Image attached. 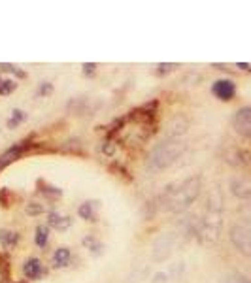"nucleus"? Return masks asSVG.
Here are the masks:
<instances>
[{
	"label": "nucleus",
	"mask_w": 251,
	"mask_h": 283,
	"mask_svg": "<svg viewBox=\"0 0 251 283\" xmlns=\"http://www.w3.org/2000/svg\"><path fill=\"white\" fill-rule=\"evenodd\" d=\"M231 242L242 255L251 257V227L249 225H234L231 228Z\"/></svg>",
	"instance_id": "obj_3"
},
{
	"label": "nucleus",
	"mask_w": 251,
	"mask_h": 283,
	"mask_svg": "<svg viewBox=\"0 0 251 283\" xmlns=\"http://www.w3.org/2000/svg\"><path fill=\"white\" fill-rule=\"evenodd\" d=\"M236 66L242 68V70H249V72H251V64H245V62H238Z\"/></svg>",
	"instance_id": "obj_25"
},
{
	"label": "nucleus",
	"mask_w": 251,
	"mask_h": 283,
	"mask_svg": "<svg viewBox=\"0 0 251 283\" xmlns=\"http://www.w3.org/2000/svg\"><path fill=\"white\" fill-rule=\"evenodd\" d=\"M51 91H53V85H51L49 81H44V83H40V87H38V97H47V95H51Z\"/></svg>",
	"instance_id": "obj_20"
},
{
	"label": "nucleus",
	"mask_w": 251,
	"mask_h": 283,
	"mask_svg": "<svg viewBox=\"0 0 251 283\" xmlns=\"http://www.w3.org/2000/svg\"><path fill=\"white\" fill-rule=\"evenodd\" d=\"M34 242H36L38 247L44 249V247L47 246V242H49V228L45 227V225H38L36 234H34Z\"/></svg>",
	"instance_id": "obj_12"
},
{
	"label": "nucleus",
	"mask_w": 251,
	"mask_h": 283,
	"mask_svg": "<svg viewBox=\"0 0 251 283\" xmlns=\"http://www.w3.org/2000/svg\"><path fill=\"white\" fill-rule=\"evenodd\" d=\"M8 279V263L6 258L0 257V283H6Z\"/></svg>",
	"instance_id": "obj_21"
},
{
	"label": "nucleus",
	"mask_w": 251,
	"mask_h": 283,
	"mask_svg": "<svg viewBox=\"0 0 251 283\" xmlns=\"http://www.w3.org/2000/svg\"><path fill=\"white\" fill-rule=\"evenodd\" d=\"M82 244L87 247V249L93 253V255H101V253L104 251V246H102V242L96 240L94 236H85V238L82 240Z\"/></svg>",
	"instance_id": "obj_13"
},
{
	"label": "nucleus",
	"mask_w": 251,
	"mask_h": 283,
	"mask_svg": "<svg viewBox=\"0 0 251 283\" xmlns=\"http://www.w3.org/2000/svg\"><path fill=\"white\" fill-rule=\"evenodd\" d=\"M23 274H25L29 279H40L44 276V265L40 263V258L36 257H31L25 261L23 265Z\"/></svg>",
	"instance_id": "obj_7"
},
{
	"label": "nucleus",
	"mask_w": 251,
	"mask_h": 283,
	"mask_svg": "<svg viewBox=\"0 0 251 283\" xmlns=\"http://www.w3.org/2000/svg\"><path fill=\"white\" fill-rule=\"evenodd\" d=\"M70 258H72V253H70L68 247H59L53 253V266L55 268H66L70 265Z\"/></svg>",
	"instance_id": "obj_8"
},
{
	"label": "nucleus",
	"mask_w": 251,
	"mask_h": 283,
	"mask_svg": "<svg viewBox=\"0 0 251 283\" xmlns=\"http://www.w3.org/2000/svg\"><path fill=\"white\" fill-rule=\"evenodd\" d=\"M0 72H10V74H15L17 78H25V72L15 64H10V62H0Z\"/></svg>",
	"instance_id": "obj_15"
},
{
	"label": "nucleus",
	"mask_w": 251,
	"mask_h": 283,
	"mask_svg": "<svg viewBox=\"0 0 251 283\" xmlns=\"http://www.w3.org/2000/svg\"><path fill=\"white\" fill-rule=\"evenodd\" d=\"M78 216L85 221H96V202H83L78 208Z\"/></svg>",
	"instance_id": "obj_10"
},
{
	"label": "nucleus",
	"mask_w": 251,
	"mask_h": 283,
	"mask_svg": "<svg viewBox=\"0 0 251 283\" xmlns=\"http://www.w3.org/2000/svg\"><path fill=\"white\" fill-rule=\"evenodd\" d=\"M234 129L245 138H251V108H242L234 115Z\"/></svg>",
	"instance_id": "obj_6"
},
{
	"label": "nucleus",
	"mask_w": 251,
	"mask_h": 283,
	"mask_svg": "<svg viewBox=\"0 0 251 283\" xmlns=\"http://www.w3.org/2000/svg\"><path fill=\"white\" fill-rule=\"evenodd\" d=\"M47 223H49V227L57 228V230H66V228L72 225V219L66 216H61V214H57V211H51Z\"/></svg>",
	"instance_id": "obj_9"
},
{
	"label": "nucleus",
	"mask_w": 251,
	"mask_h": 283,
	"mask_svg": "<svg viewBox=\"0 0 251 283\" xmlns=\"http://www.w3.org/2000/svg\"><path fill=\"white\" fill-rule=\"evenodd\" d=\"M19 242V234L13 232V230H0V246L6 247V249H12V247L17 246Z\"/></svg>",
	"instance_id": "obj_11"
},
{
	"label": "nucleus",
	"mask_w": 251,
	"mask_h": 283,
	"mask_svg": "<svg viewBox=\"0 0 251 283\" xmlns=\"http://www.w3.org/2000/svg\"><path fill=\"white\" fill-rule=\"evenodd\" d=\"M15 283H23V281H15Z\"/></svg>",
	"instance_id": "obj_26"
},
{
	"label": "nucleus",
	"mask_w": 251,
	"mask_h": 283,
	"mask_svg": "<svg viewBox=\"0 0 251 283\" xmlns=\"http://www.w3.org/2000/svg\"><path fill=\"white\" fill-rule=\"evenodd\" d=\"M40 193L45 195V197H49V198H57V197L63 195V191H61L59 187H53V185H47V183H44V187L40 189Z\"/></svg>",
	"instance_id": "obj_17"
},
{
	"label": "nucleus",
	"mask_w": 251,
	"mask_h": 283,
	"mask_svg": "<svg viewBox=\"0 0 251 283\" xmlns=\"http://www.w3.org/2000/svg\"><path fill=\"white\" fill-rule=\"evenodd\" d=\"M44 211H45L44 204H38V202L27 204V214H29V216H40V214H44Z\"/></svg>",
	"instance_id": "obj_18"
},
{
	"label": "nucleus",
	"mask_w": 251,
	"mask_h": 283,
	"mask_svg": "<svg viewBox=\"0 0 251 283\" xmlns=\"http://www.w3.org/2000/svg\"><path fill=\"white\" fill-rule=\"evenodd\" d=\"M198 193H200V179L189 178L178 185V189L166 191V204L172 211H183L195 202Z\"/></svg>",
	"instance_id": "obj_2"
},
{
	"label": "nucleus",
	"mask_w": 251,
	"mask_h": 283,
	"mask_svg": "<svg viewBox=\"0 0 251 283\" xmlns=\"http://www.w3.org/2000/svg\"><path fill=\"white\" fill-rule=\"evenodd\" d=\"M212 92L223 102H231L236 97V83L233 80H217L212 85Z\"/></svg>",
	"instance_id": "obj_5"
},
{
	"label": "nucleus",
	"mask_w": 251,
	"mask_h": 283,
	"mask_svg": "<svg viewBox=\"0 0 251 283\" xmlns=\"http://www.w3.org/2000/svg\"><path fill=\"white\" fill-rule=\"evenodd\" d=\"M27 119V111L23 110H13L12 111V117L8 119V129H15V127H19V125L23 123Z\"/></svg>",
	"instance_id": "obj_14"
},
{
	"label": "nucleus",
	"mask_w": 251,
	"mask_h": 283,
	"mask_svg": "<svg viewBox=\"0 0 251 283\" xmlns=\"http://www.w3.org/2000/svg\"><path fill=\"white\" fill-rule=\"evenodd\" d=\"M176 68H180V64H176V62H166V64H157V72L159 74H168V72H172V70H176Z\"/></svg>",
	"instance_id": "obj_19"
},
{
	"label": "nucleus",
	"mask_w": 251,
	"mask_h": 283,
	"mask_svg": "<svg viewBox=\"0 0 251 283\" xmlns=\"http://www.w3.org/2000/svg\"><path fill=\"white\" fill-rule=\"evenodd\" d=\"M229 283H251V281H247L244 276H240V274H236V276H233L231 279H229Z\"/></svg>",
	"instance_id": "obj_24"
},
{
	"label": "nucleus",
	"mask_w": 251,
	"mask_h": 283,
	"mask_svg": "<svg viewBox=\"0 0 251 283\" xmlns=\"http://www.w3.org/2000/svg\"><path fill=\"white\" fill-rule=\"evenodd\" d=\"M10 197H12V195H10V191H8V189H0V204H2L4 208H8V206L12 204Z\"/></svg>",
	"instance_id": "obj_22"
},
{
	"label": "nucleus",
	"mask_w": 251,
	"mask_h": 283,
	"mask_svg": "<svg viewBox=\"0 0 251 283\" xmlns=\"http://www.w3.org/2000/svg\"><path fill=\"white\" fill-rule=\"evenodd\" d=\"M185 151V144L180 140H166L161 142L159 146L151 149L149 159H147V167L151 170H164L170 164H174L182 153Z\"/></svg>",
	"instance_id": "obj_1"
},
{
	"label": "nucleus",
	"mask_w": 251,
	"mask_h": 283,
	"mask_svg": "<svg viewBox=\"0 0 251 283\" xmlns=\"http://www.w3.org/2000/svg\"><path fill=\"white\" fill-rule=\"evenodd\" d=\"M82 66H83V72H85V74H91V76H93L94 74V70H96V62H83V64H82Z\"/></svg>",
	"instance_id": "obj_23"
},
{
	"label": "nucleus",
	"mask_w": 251,
	"mask_h": 283,
	"mask_svg": "<svg viewBox=\"0 0 251 283\" xmlns=\"http://www.w3.org/2000/svg\"><path fill=\"white\" fill-rule=\"evenodd\" d=\"M17 89V83L13 80H2L0 78V95H10Z\"/></svg>",
	"instance_id": "obj_16"
},
{
	"label": "nucleus",
	"mask_w": 251,
	"mask_h": 283,
	"mask_svg": "<svg viewBox=\"0 0 251 283\" xmlns=\"http://www.w3.org/2000/svg\"><path fill=\"white\" fill-rule=\"evenodd\" d=\"M31 148H32V144L29 140H25V142H19V144L12 146L10 149H6L4 153L0 155V172H2L8 164H12V162H15V160L21 159V157H23V155H25Z\"/></svg>",
	"instance_id": "obj_4"
}]
</instances>
